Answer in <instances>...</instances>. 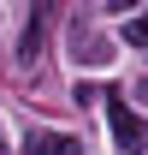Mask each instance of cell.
Instances as JSON below:
<instances>
[{
    "mask_svg": "<svg viewBox=\"0 0 148 155\" xmlns=\"http://www.w3.org/2000/svg\"><path fill=\"white\" fill-rule=\"evenodd\" d=\"M48 18H54V0H42V6H36V18L24 24V42H18V60H24V66H36L42 48H48Z\"/></svg>",
    "mask_w": 148,
    "mask_h": 155,
    "instance_id": "7a4b0ae2",
    "label": "cell"
},
{
    "mask_svg": "<svg viewBox=\"0 0 148 155\" xmlns=\"http://www.w3.org/2000/svg\"><path fill=\"white\" fill-rule=\"evenodd\" d=\"M101 101H107V119H113L119 149H125V155H142V149H148V131H142V119L130 114V101L119 96V90H113V96H101Z\"/></svg>",
    "mask_w": 148,
    "mask_h": 155,
    "instance_id": "6da1fadb",
    "label": "cell"
},
{
    "mask_svg": "<svg viewBox=\"0 0 148 155\" xmlns=\"http://www.w3.org/2000/svg\"><path fill=\"white\" fill-rule=\"evenodd\" d=\"M125 42H130V48H148V12H142V18H130V30H125Z\"/></svg>",
    "mask_w": 148,
    "mask_h": 155,
    "instance_id": "277c9868",
    "label": "cell"
},
{
    "mask_svg": "<svg viewBox=\"0 0 148 155\" xmlns=\"http://www.w3.org/2000/svg\"><path fill=\"white\" fill-rule=\"evenodd\" d=\"M83 143L77 137H54V131H30L24 137V155H77Z\"/></svg>",
    "mask_w": 148,
    "mask_h": 155,
    "instance_id": "3957f363",
    "label": "cell"
},
{
    "mask_svg": "<svg viewBox=\"0 0 148 155\" xmlns=\"http://www.w3.org/2000/svg\"><path fill=\"white\" fill-rule=\"evenodd\" d=\"M0 155H6V149H0Z\"/></svg>",
    "mask_w": 148,
    "mask_h": 155,
    "instance_id": "5b68a950",
    "label": "cell"
}]
</instances>
